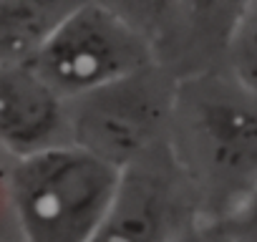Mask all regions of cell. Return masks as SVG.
I'll return each instance as SVG.
<instances>
[{"mask_svg": "<svg viewBox=\"0 0 257 242\" xmlns=\"http://www.w3.org/2000/svg\"><path fill=\"white\" fill-rule=\"evenodd\" d=\"M121 169L61 144L13 162L11 204L21 242H93L121 184Z\"/></svg>", "mask_w": 257, "mask_h": 242, "instance_id": "2", "label": "cell"}, {"mask_svg": "<svg viewBox=\"0 0 257 242\" xmlns=\"http://www.w3.org/2000/svg\"><path fill=\"white\" fill-rule=\"evenodd\" d=\"M154 66L157 53L132 18L118 6L86 0H78L31 63L66 103Z\"/></svg>", "mask_w": 257, "mask_h": 242, "instance_id": "3", "label": "cell"}, {"mask_svg": "<svg viewBox=\"0 0 257 242\" xmlns=\"http://www.w3.org/2000/svg\"><path fill=\"white\" fill-rule=\"evenodd\" d=\"M61 144H71L68 103L31 66H0V149L23 159Z\"/></svg>", "mask_w": 257, "mask_h": 242, "instance_id": "6", "label": "cell"}, {"mask_svg": "<svg viewBox=\"0 0 257 242\" xmlns=\"http://www.w3.org/2000/svg\"><path fill=\"white\" fill-rule=\"evenodd\" d=\"M224 71L257 96V0L237 8L224 43Z\"/></svg>", "mask_w": 257, "mask_h": 242, "instance_id": "8", "label": "cell"}, {"mask_svg": "<svg viewBox=\"0 0 257 242\" xmlns=\"http://www.w3.org/2000/svg\"><path fill=\"white\" fill-rule=\"evenodd\" d=\"M13 157L0 149V242H21L16 219H13V204H11V169Z\"/></svg>", "mask_w": 257, "mask_h": 242, "instance_id": "10", "label": "cell"}, {"mask_svg": "<svg viewBox=\"0 0 257 242\" xmlns=\"http://www.w3.org/2000/svg\"><path fill=\"white\" fill-rule=\"evenodd\" d=\"M177 76L154 66L68 103L71 144L121 172L167 147Z\"/></svg>", "mask_w": 257, "mask_h": 242, "instance_id": "4", "label": "cell"}, {"mask_svg": "<svg viewBox=\"0 0 257 242\" xmlns=\"http://www.w3.org/2000/svg\"><path fill=\"white\" fill-rule=\"evenodd\" d=\"M78 0H0V66H31Z\"/></svg>", "mask_w": 257, "mask_h": 242, "instance_id": "7", "label": "cell"}, {"mask_svg": "<svg viewBox=\"0 0 257 242\" xmlns=\"http://www.w3.org/2000/svg\"><path fill=\"white\" fill-rule=\"evenodd\" d=\"M214 224L219 227L227 242H257V182Z\"/></svg>", "mask_w": 257, "mask_h": 242, "instance_id": "9", "label": "cell"}, {"mask_svg": "<svg viewBox=\"0 0 257 242\" xmlns=\"http://www.w3.org/2000/svg\"><path fill=\"white\" fill-rule=\"evenodd\" d=\"M197 219L194 199L164 147L123 169L93 242H177Z\"/></svg>", "mask_w": 257, "mask_h": 242, "instance_id": "5", "label": "cell"}, {"mask_svg": "<svg viewBox=\"0 0 257 242\" xmlns=\"http://www.w3.org/2000/svg\"><path fill=\"white\" fill-rule=\"evenodd\" d=\"M167 152L199 219H222L257 182V96L224 68L177 78Z\"/></svg>", "mask_w": 257, "mask_h": 242, "instance_id": "1", "label": "cell"}, {"mask_svg": "<svg viewBox=\"0 0 257 242\" xmlns=\"http://www.w3.org/2000/svg\"><path fill=\"white\" fill-rule=\"evenodd\" d=\"M177 242H227L224 234L219 232V227L214 222H204V219H197L192 227H187Z\"/></svg>", "mask_w": 257, "mask_h": 242, "instance_id": "11", "label": "cell"}]
</instances>
